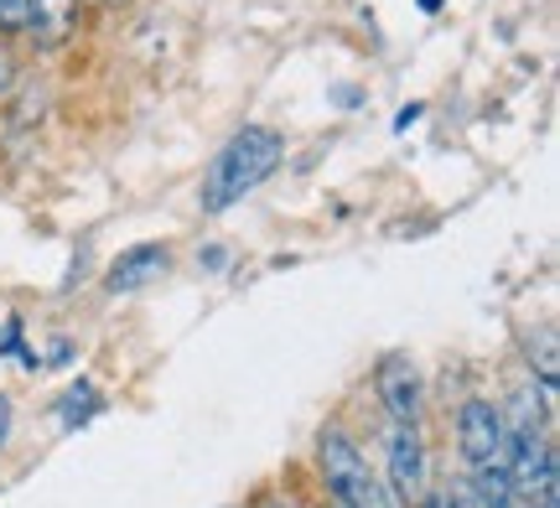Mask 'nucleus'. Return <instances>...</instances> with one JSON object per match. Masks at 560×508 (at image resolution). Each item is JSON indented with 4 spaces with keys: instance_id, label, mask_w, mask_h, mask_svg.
<instances>
[{
    "instance_id": "1",
    "label": "nucleus",
    "mask_w": 560,
    "mask_h": 508,
    "mask_svg": "<svg viewBox=\"0 0 560 508\" xmlns=\"http://www.w3.org/2000/svg\"><path fill=\"white\" fill-rule=\"evenodd\" d=\"M280 162H285V135L270 130V125H244L240 135L208 162V172H202L198 208L208 213V218L229 213V208L244 203L255 187L270 182V177L280 172Z\"/></svg>"
},
{
    "instance_id": "2",
    "label": "nucleus",
    "mask_w": 560,
    "mask_h": 508,
    "mask_svg": "<svg viewBox=\"0 0 560 508\" xmlns=\"http://www.w3.org/2000/svg\"><path fill=\"white\" fill-rule=\"evenodd\" d=\"M317 468H322V483L332 493V504L342 508H400V498L389 493L380 472L363 462L359 441L348 436L342 426H327L317 436Z\"/></svg>"
},
{
    "instance_id": "3",
    "label": "nucleus",
    "mask_w": 560,
    "mask_h": 508,
    "mask_svg": "<svg viewBox=\"0 0 560 508\" xmlns=\"http://www.w3.org/2000/svg\"><path fill=\"white\" fill-rule=\"evenodd\" d=\"M457 451L467 472L509 462V436H503V405L493 400H462L457 410Z\"/></svg>"
},
{
    "instance_id": "4",
    "label": "nucleus",
    "mask_w": 560,
    "mask_h": 508,
    "mask_svg": "<svg viewBox=\"0 0 560 508\" xmlns=\"http://www.w3.org/2000/svg\"><path fill=\"white\" fill-rule=\"evenodd\" d=\"M384 483L400 504H420L425 498V436L420 426H384Z\"/></svg>"
},
{
    "instance_id": "5",
    "label": "nucleus",
    "mask_w": 560,
    "mask_h": 508,
    "mask_svg": "<svg viewBox=\"0 0 560 508\" xmlns=\"http://www.w3.org/2000/svg\"><path fill=\"white\" fill-rule=\"evenodd\" d=\"M374 385H380V405L389 410V421H400V426H420L425 379H420V368H416L410 353H389V358H380Z\"/></svg>"
},
{
    "instance_id": "6",
    "label": "nucleus",
    "mask_w": 560,
    "mask_h": 508,
    "mask_svg": "<svg viewBox=\"0 0 560 508\" xmlns=\"http://www.w3.org/2000/svg\"><path fill=\"white\" fill-rule=\"evenodd\" d=\"M166 270H172V249L166 245H136L104 270V291H109V296H136V291H145V285H156Z\"/></svg>"
},
{
    "instance_id": "7",
    "label": "nucleus",
    "mask_w": 560,
    "mask_h": 508,
    "mask_svg": "<svg viewBox=\"0 0 560 508\" xmlns=\"http://www.w3.org/2000/svg\"><path fill=\"white\" fill-rule=\"evenodd\" d=\"M26 32L37 37V47L58 52L62 42L79 32V0H32V21Z\"/></svg>"
},
{
    "instance_id": "8",
    "label": "nucleus",
    "mask_w": 560,
    "mask_h": 508,
    "mask_svg": "<svg viewBox=\"0 0 560 508\" xmlns=\"http://www.w3.org/2000/svg\"><path fill=\"white\" fill-rule=\"evenodd\" d=\"M524 353H529V364L540 358V385H545V394L556 389V338L550 332H529L524 338Z\"/></svg>"
},
{
    "instance_id": "9",
    "label": "nucleus",
    "mask_w": 560,
    "mask_h": 508,
    "mask_svg": "<svg viewBox=\"0 0 560 508\" xmlns=\"http://www.w3.org/2000/svg\"><path fill=\"white\" fill-rule=\"evenodd\" d=\"M26 21H32V0H0V32L5 37L26 32Z\"/></svg>"
},
{
    "instance_id": "10",
    "label": "nucleus",
    "mask_w": 560,
    "mask_h": 508,
    "mask_svg": "<svg viewBox=\"0 0 560 508\" xmlns=\"http://www.w3.org/2000/svg\"><path fill=\"white\" fill-rule=\"evenodd\" d=\"M16 94V62L5 58V47H0V99H11Z\"/></svg>"
},
{
    "instance_id": "11",
    "label": "nucleus",
    "mask_w": 560,
    "mask_h": 508,
    "mask_svg": "<svg viewBox=\"0 0 560 508\" xmlns=\"http://www.w3.org/2000/svg\"><path fill=\"white\" fill-rule=\"evenodd\" d=\"M436 508H478V504H472V493H467V483H462V488H452Z\"/></svg>"
},
{
    "instance_id": "12",
    "label": "nucleus",
    "mask_w": 560,
    "mask_h": 508,
    "mask_svg": "<svg viewBox=\"0 0 560 508\" xmlns=\"http://www.w3.org/2000/svg\"><path fill=\"white\" fill-rule=\"evenodd\" d=\"M202 255H208V270H223V255H229V249L213 245V249H202Z\"/></svg>"
},
{
    "instance_id": "13",
    "label": "nucleus",
    "mask_w": 560,
    "mask_h": 508,
    "mask_svg": "<svg viewBox=\"0 0 560 508\" xmlns=\"http://www.w3.org/2000/svg\"><path fill=\"white\" fill-rule=\"evenodd\" d=\"M509 508H556V504H529V498H514Z\"/></svg>"
},
{
    "instance_id": "14",
    "label": "nucleus",
    "mask_w": 560,
    "mask_h": 508,
    "mask_svg": "<svg viewBox=\"0 0 560 508\" xmlns=\"http://www.w3.org/2000/svg\"><path fill=\"white\" fill-rule=\"evenodd\" d=\"M420 11H441V0H420Z\"/></svg>"
},
{
    "instance_id": "15",
    "label": "nucleus",
    "mask_w": 560,
    "mask_h": 508,
    "mask_svg": "<svg viewBox=\"0 0 560 508\" xmlns=\"http://www.w3.org/2000/svg\"><path fill=\"white\" fill-rule=\"evenodd\" d=\"M420 508H436V504H431V498H420Z\"/></svg>"
}]
</instances>
